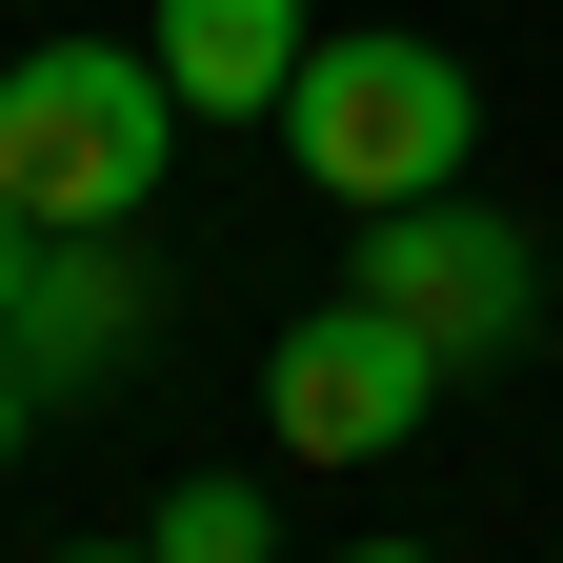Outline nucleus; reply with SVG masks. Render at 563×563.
I'll use <instances>...</instances> for the list:
<instances>
[{
	"label": "nucleus",
	"mask_w": 563,
	"mask_h": 563,
	"mask_svg": "<svg viewBox=\"0 0 563 563\" xmlns=\"http://www.w3.org/2000/svg\"><path fill=\"white\" fill-rule=\"evenodd\" d=\"M342 302H383V322L422 342V363L463 383V363H504V342L543 322V242L504 222V201H463V181H443V201H383V222H363Z\"/></svg>",
	"instance_id": "3"
},
{
	"label": "nucleus",
	"mask_w": 563,
	"mask_h": 563,
	"mask_svg": "<svg viewBox=\"0 0 563 563\" xmlns=\"http://www.w3.org/2000/svg\"><path fill=\"white\" fill-rule=\"evenodd\" d=\"M21 443H41V402H21V363H0V463H21Z\"/></svg>",
	"instance_id": "9"
},
{
	"label": "nucleus",
	"mask_w": 563,
	"mask_h": 563,
	"mask_svg": "<svg viewBox=\"0 0 563 563\" xmlns=\"http://www.w3.org/2000/svg\"><path fill=\"white\" fill-rule=\"evenodd\" d=\"M262 141L342 201V222H383V201H443V181H463L483 81H463L443 41H402V21H342V41H302V81H282Z\"/></svg>",
	"instance_id": "2"
},
{
	"label": "nucleus",
	"mask_w": 563,
	"mask_h": 563,
	"mask_svg": "<svg viewBox=\"0 0 563 563\" xmlns=\"http://www.w3.org/2000/svg\"><path fill=\"white\" fill-rule=\"evenodd\" d=\"M342 563H443V543H342Z\"/></svg>",
	"instance_id": "11"
},
{
	"label": "nucleus",
	"mask_w": 563,
	"mask_h": 563,
	"mask_svg": "<svg viewBox=\"0 0 563 563\" xmlns=\"http://www.w3.org/2000/svg\"><path fill=\"white\" fill-rule=\"evenodd\" d=\"M262 422H282V463H402L422 422H443V363H422L383 302H302L262 342Z\"/></svg>",
	"instance_id": "4"
},
{
	"label": "nucleus",
	"mask_w": 563,
	"mask_h": 563,
	"mask_svg": "<svg viewBox=\"0 0 563 563\" xmlns=\"http://www.w3.org/2000/svg\"><path fill=\"white\" fill-rule=\"evenodd\" d=\"M141 543H162V563H282V504H262L242 463H201V483H162V523H141Z\"/></svg>",
	"instance_id": "7"
},
{
	"label": "nucleus",
	"mask_w": 563,
	"mask_h": 563,
	"mask_svg": "<svg viewBox=\"0 0 563 563\" xmlns=\"http://www.w3.org/2000/svg\"><path fill=\"white\" fill-rule=\"evenodd\" d=\"M162 162H181V101H162L141 41H21V60H0V201H21L41 242L141 222Z\"/></svg>",
	"instance_id": "1"
},
{
	"label": "nucleus",
	"mask_w": 563,
	"mask_h": 563,
	"mask_svg": "<svg viewBox=\"0 0 563 563\" xmlns=\"http://www.w3.org/2000/svg\"><path fill=\"white\" fill-rule=\"evenodd\" d=\"M141 342H162V262H141V222H101V242H41L0 363H21V402H81V383L141 363Z\"/></svg>",
	"instance_id": "5"
},
{
	"label": "nucleus",
	"mask_w": 563,
	"mask_h": 563,
	"mask_svg": "<svg viewBox=\"0 0 563 563\" xmlns=\"http://www.w3.org/2000/svg\"><path fill=\"white\" fill-rule=\"evenodd\" d=\"M60 563H162V543H60Z\"/></svg>",
	"instance_id": "10"
},
{
	"label": "nucleus",
	"mask_w": 563,
	"mask_h": 563,
	"mask_svg": "<svg viewBox=\"0 0 563 563\" xmlns=\"http://www.w3.org/2000/svg\"><path fill=\"white\" fill-rule=\"evenodd\" d=\"M21 282H41V222H21V201H0V322H21Z\"/></svg>",
	"instance_id": "8"
},
{
	"label": "nucleus",
	"mask_w": 563,
	"mask_h": 563,
	"mask_svg": "<svg viewBox=\"0 0 563 563\" xmlns=\"http://www.w3.org/2000/svg\"><path fill=\"white\" fill-rule=\"evenodd\" d=\"M302 0H162L141 21V60H162V101L181 121H282V81H302Z\"/></svg>",
	"instance_id": "6"
}]
</instances>
